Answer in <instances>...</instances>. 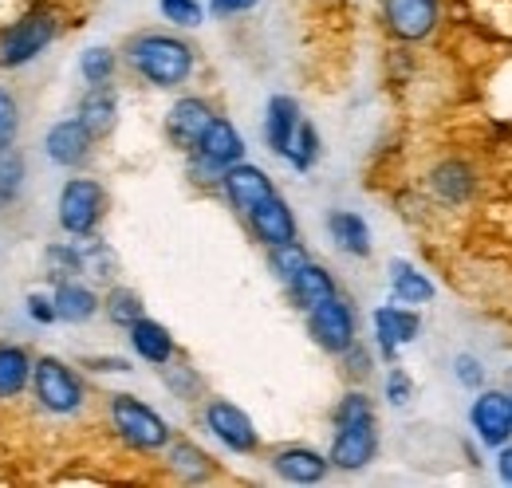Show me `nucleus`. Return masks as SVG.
I'll use <instances>...</instances> for the list:
<instances>
[{
	"label": "nucleus",
	"instance_id": "f257e3e1",
	"mask_svg": "<svg viewBox=\"0 0 512 488\" xmlns=\"http://www.w3.org/2000/svg\"><path fill=\"white\" fill-rule=\"evenodd\" d=\"M379 449V433H375V410L371 398L363 390L343 394V402L335 406V441H331V465L343 473H359L363 465H371Z\"/></svg>",
	"mask_w": 512,
	"mask_h": 488
},
{
	"label": "nucleus",
	"instance_id": "f03ea898",
	"mask_svg": "<svg viewBox=\"0 0 512 488\" xmlns=\"http://www.w3.org/2000/svg\"><path fill=\"white\" fill-rule=\"evenodd\" d=\"M127 63L154 87H182L193 71V48L170 32H142L127 44Z\"/></svg>",
	"mask_w": 512,
	"mask_h": 488
},
{
	"label": "nucleus",
	"instance_id": "7ed1b4c3",
	"mask_svg": "<svg viewBox=\"0 0 512 488\" xmlns=\"http://www.w3.org/2000/svg\"><path fill=\"white\" fill-rule=\"evenodd\" d=\"M111 426L138 453H154L170 445V426L158 410L138 402L134 394H111Z\"/></svg>",
	"mask_w": 512,
	"mask_h": 488
},
{
	"label": "nucleus",
	"instance_id": "20e7f679",
	"mask_svg": "<svg viewBox=\"0 0 512 488\" xmlns=\"http://www.w3.org/2000/svg\"><path fill=\"white\" fill-rule=\"evenodd\" d=\"M56 32H60V24H56V12L52 8L24 12L12 28L0 32V67H24V63H32L56 40Z\"/></svg>",
	"mask_w": 512,
	"mask_h": 488
},
{
	"label": "nucleus",
	"instance_id": "39448f33",
	"mask_svg": "<svg viewBox=\"0 0 512 488\" xmlns=\"http://www.w3.org/2000/svg\"><path fill=\"white\" fill-rule=\"evenodd\" d=\"M32 394L48 414H60V418L83 410V382L56 355H44L32 363Z\"/></svg>",
	"mask_w": 512,
	"mask_h": 488
},
{
	"label": "nucleus",
	"instance_id": "423d86ee",
	"mask_svg": "<svg viewBox=\"0 0 512 488\" xmlns=\"http://www.w3.org/2000/svg\"><path fill=\"white\" fill-rule=\"evenodd\" d=\"M107 213V189L91 178H71L60 189V205H56V217H60V229L67 237H95L99 221Z\"/></svg>",
	"mask_w": 512,
	"mask_h": 488
},
{
	"label": "nucleus",
	"instance_id": "0eeeda50",
	"mask_svg": "<svg viewBox=\"0 0 512 488\" xmlns=\"http://www.w3.org/2000/svg\"><path fill=\"white\" fill-rule=\"evenodd\" d=\"M308 331L327 355H343L355 343V315L339 296H331V300H323L320 307L308 311Z\"/></svg>",
	"mask_w": 512,
	"mask_h": 488
},
{
	"label": "nucleus",
	"instance_id": "6e6552de",
	"mask_svg": "<svg viewBox=\"0 0 512 488\" xmlns=\"http://www.w3.org/2000/svg\"><path fill=\"white\" fill-rule=\"evenodd\" d=\"M205 426H209V433H213L225 449H233V453H256V445H260L253 418H249L241 406L225 402V398H213V402L205 406Z\"/></svg>",
	"mask_w": 512,
	"mask_h": 488
},
{
	"label": "nucleus",
	"instance_id": "1a4fd4ad",
	"mask_svg": "<svg viewBox=\"0 0 512 488\" xmlns=\"http://www.w3.org/2000/svg\"><path fill=\"white\" fill-rule=\"evenodd\" d=\"M442 4L438 0H383L386 28L398 40H426L438 24Z\"/></svg>",
	"mask_w": 512,
	"mask_h": 488
},
{
	"label": "nucleus",
	"instance_id": "9d476101",
	"mask_svg": "<svg viewBox=\"0 0 512 488\" xmlns=\"http://www.w3.org/2000/svg\"><path fill=\"white\" fill-rule=\"evenodd\" d=\"M91 146H95V138L87 134V126L79 119L56 122V126L48 130V138H44V154H48L56 166H64V170L83 166V162L91 158Z\"/></svg>",
	"mask_w": 512,
	"mask_h": 488
},
{
	"label": "nucleus",
	"instance_id": "9b49d317",
	"mask_svg": "<svg viewBox=\"0 0 512 488\" xmlns=\"http://www.w3.org/2000/svg\"><path fill=\"white\" fill-rule=\"evenodd\" d=\"M209 122H213V107L205 99H197V95H186V99H178L170 107L166 134H170V142L178 150H197V142H201V134H205Z\"/></svg>",
	"mask_w": 512,
	"mask_h": 488
},
{
	"label": "nucleus",
	"instance_id": "f8f14e48",
	"mask_svg": "<svg viewBox=\"0 0 512 488\" xmlns=\"http://www.w3.org/2000/svg\"><path fill=\"white\" fill-rule=\"evenodd\" d=\"M221 185H225V193H229L233 209H241L245 217L253 213L264 197H272V193H276L272 182H268V174H264V170H256V166H249V162H233V166H225Z\"/></svg>",
	"mask_w": 512,
	"mask_h": 488
},
{
	"label": "nucleus",
	"instance_id": "ddd939ff",
	"mask_svg": "<svg viewBox=\"0 0 512 488\" xmlns=\"http://www.w3.org/2000/svg\"><path fill=\"white\" fill-rule=\"evenodd\" d=\"M473 429H477V437L485 441V445H505L512 437V398L509 394H497V390H489V394H481L477 402H473Z\"/></svg>",
	"mask_w": 512,
	"mask_h": 488
},
{
	"label": "nucleus",
	"instance_id": "4468645a",
	"mask_svg": "<svg viewBox=\"0 0 512 488\" xmlns=\"http://www.w3.org/2000/svg\"><path fill=\"white\" fill-rule=\"evenodd\" d=\"M249 225H253L256 241H264L268 248L296 241V217H292V209H288V201L280 193H272V197H264L256 205L249 213Z\"/></svg>",
	"mask_w": 512,
	"mask_h": 488
},
{
	"label": "nucleus",
	"instance_id": "2eb2a0df",
	"mask_svg": "<svg viewBox=\"0 0 512 488\" xmlns=\"http://www.w3.org/2000/svg\"><path fill=\"white\" fill-rule=\"evenodd\" d=\"M272 469L288 485H320L327 477V469H331V461L316 449H308V445H288V449H280L272 457Z\"/></svg>",
	"mask_w": 512,
	"mask_h": 488
},
{
	"label": "nucleus",
	"instance_id": "dca6fc26",
	"mask_svg": "<svg viewBox=\"0 0 512 488\" xmlns=\"http://www.w3.org/2000/svg\"><path fill=\"white\" fill-rule=\"evenodd\" d=\"M193 154H201V158H209L213 166H233V162H241L245 158V138L237 134V126L229 119H217L205 126V134H201V142H197V150Z\"/></svg>",
	"mask_w": 512,
	"mask_h": 488
},
{
	"label": "nucleus",
	"instance_id": "f3484780",
	"mask_svg": "<svg viewBox=\"0 0 512 488\" xmlns=\"http://www.w3.org/2000/svg\"><path fill=\"white\" fill-rule=\"evenodd\" d=\"M418 331H422V319L410 307H379L375 311V335H379V347H383L386 359H394L398 347L414 343Z\"/></svg>",
	"mask_w": 512,
	"mask_h": 488
},
{
	"label": "nucleus",
	"instance_id": "a211bd4d",
	"mask_svg": "<svg viewBox=\"0 0 512 488\" xmlns=\"http://www.w3.org/2000/svg\"><path fill=\"white\" fill-rule=\"evenodd\" d=\"M296 126H300V107H296V99H288V95H272V99H268V115H264L268 150L280 154V158H288L292 138H296Z\"/></svg>",
	"mask_w": 512,
	"mask_h": 488
},
{
	"label": "nucleus",
	"instance_id": "6ab92c4d",
	"mask_svg": "<svg viewBox=\"0 0 512 488\" xmlns=\"http://www.w3.org/2000/svg\"><path fill=\"white\" fill-rule=\"evenodd\" d=\"M130 347H134V355L138 359H146V363L154 366H166L174 359V335L158 323V319H138V323H130Z\"/></svg>",
	"mask_w": 512,
	"mask_h": 488
},
{
	"label": "nucleus",
	"instance_id": "aec40b11",
	"mask_svg": "<svg viewBox=\"0 0 512 488\" xmlns=\"http://www.w3.org/2000/svg\"><path fill=\"white\" fill-rule=\"evenodd\" d=\"M75 119L87 126L91 138L111 134L115 122H119V99H115V91H111V87H91V91L79 99V115H75Z\"/></svg>",
	"mask_w": 512,
	"mask_h": 488
},
{
	"label": "nucleus",
	"instance_id": "412c9836",
	"mask_svg": "<svg viewBox=\"0 0 512 488\" xmlns=\"http://www.w3.org/2000/svg\"><path fill=\"white\" fill-rule=\"evenodd\" d=\"M32 355L16 343H0V402L20 398L32 386Z\"/></svg>",
	"mask_w": 512,
	"mask_h": 488
},
{
	"label": "nucleus",
	"instance_id": "4be33fe9",
	"mask_svg": "<svg viewBox=\"0 0 512 488\" xmlns=\"http://www.w3.org/2000/svg\"><path fill=\"white\" fill-rule=\"evenodd\" d=\"M327 233L331 241L339 244L347 256H371V229L359 213H347V209H335L327 217Z\"/></svg>",
	"mask_w": 512,
	"mask_h": 488
},
{
	"label": "nucleus",
	"instance_id": "5701e85b",
	"mask_svg": "<svg viewBox=\"0 0 512 488\" xmlns=\"http://www.w3.org/2000/svg\"><path fill=\"white\" fill-rule=\"evenodd\" d=\"M52 300H56V315L64 323H87L99 311V296L87 284H79V280H60Z\"/></svg>",
	"mask_w": 512,
	"mask_h": 488
},
{
	"label": "nucleus",
	"instance_id": "b1692460",
	"mask_svg": "<svg viewBox=\"0 0 512 488\" xmlns=\"http://www.w3.org/2000/svg\"><path fill=\"white\" fill-rule=\"evenodd\" d=\"M288 288H292V300L304 307V311H312V307H320L323 300L335 296V280H331V272L320 268V264H312V260L296 272V280H292Z\"/></svg>",
	"mask_w": 512,
	"mask_h": 488
},
{
	"label": "nucleus",
	"instance_id": "393cba45",
	"mask_svg": "<svg viewBox=\"0 0 512 488\" xmlns=\"http://www.w3.org/2000/svg\"><path fill=\"white\" fill-rule=\"evenodd\" d=\"M390 292H394L398 304H426V300H434V284L422 272H414L410 264H402V260L390 264Z\"/></svg>",
	"mask_w": 512,
	"mask_h": 488
},
{
	"label": "nucleus",
	"instance_id": "a878e982",
	"mask_svg": "<svg viewBox=\"0 0 512 488\" xmlns=\"http://www.w3.org/2000/svg\"><path fill=\"white\" fill-rule=\"evenodd\" d=\"M170 469L182 481H209L213 477V461L205 449H197L193 441H174L170 445Z\"/></svg>",
	"mask_w": 512,
	"mask_h": 488
},
{
	"label": "nucleus",
	"instance_id": "bb28decb",
	"mask_svg": "<svg viewBox=\"0 0 512 488\" xmlns=\"http://www.w3.org/2000/svg\"><path fill=\"white\" fill-rule=\"evenodd\" d=\"M434 193H442L446 201H465L473 193V174L465 162H446L434 170Z\"/></svg>",
	"mask_w": 512,
	"mask_h": 488
},
{
	"label": "nucleus",
	"instance_id": "cd10ccee",
	"mask_svg": "<svg viewBox=\"0 0 512 488\" xmlns=\"http://www.w3.org/2000/svg\"><path fill=\"white\" fill-rule=\"evenodd\" d=\"M79 75H83V83H87V87H107V83H111V75H115V52H111V48H103V44L87 48V52L79 56Z\"/></svg>",
	"mask_w": 512,
	"mask_h": 488
},
{
	"label": "nucleus",
	"instance_id": "c85d7f7f",
	"mask_svg": "<svg viewBox=\"0 0 512 488\" xmlns=\"http://www.w3.org/2000/svg\"><path fill=\"white\" fill-rule=\"evenodd\" d=\"M24 154L20 150H0V205H12L24 189Z\"/></svg>",
	"mask_w": 512,
	"mask_h": 488
},
{
	"label": "nucleus",
	"instance_id": "c756f323",
	"mask_svg": "<svg viewBox=\"0 0 512 488\" xmlns=\"http://www.w3.org/2000/svg\"><path fill=\"white\" fill-rule=\"evenodd\" d=\"M268 264H272V272H276V280H280V284H292V280H296V272L308 264V252H304V244L300 241L276 244V248H272V256H268Z\"/></svg>",
	"mask_w": 512,
	"mask_h": 488
},
{
	"label": "nucleus",
	"instance_id": "7c9ffc66",
	"mask_svg": "<svg viewBox=\"0 0 512 488\" xmlns=\"http://www.w3.org/2000/svg\"><path fill=\"white\" fill-rule=\"evenodd\" d=\"M146 311H142V300H138V292H130V288H111L107 292V319L115 323V327H130V323H138Z\"/></svg>",
	"mask_w": 512,
	"mask_h": 488
},
{
	"label": "nucleus",
	"instance_id": "2f4dec72",
	"mask_svg": "<svg viewBox=\"0 0 512 488\" xmlns=\"http://www.w3.org/2000/svg\"><path fill=\"white\" fill-rule=\"evenodd\" d=\"M320 158V134H316V126L312 122L300 119L296 126V138H292V150H288V162L296 166V170H312V162Z\"/></svg>",
	"mask_w": 512,
	"mask_h": 488
},
{
	"label": "nucleus",
	"instance_id": "473e14b6",
	"mask_svg": "<svg viewBox=\"0 0 512 488\" xmlns=\"http://www.w3.org/2000/svg\"><path fill=\"white\" fill-rule=\"evenodd\" d=\"M48 264H52V276L56 280H75L79 272H87L79 244H52L48 248Z\"/></svg>",
	"mask_w": 512,
	"mask_h": 488
},
{
	"label": "nucleus",
	"instance_id": "72a5a7b5",
	"mask_svg": "<svg viewBox=\"0 0 512 488\" xmlns=\"http://www.w3.org/2000/svg\"><path fill=\"white\" fill-rule=\"evenodd\" d=\"M16 134H20V99L0 87V150L16 146Z\"/></svg>",
	"mask_w": 512,
	"mask_h": 488
},
{
	"label": "nucleus",
	"instance_id": "f704fd0d",
	"mask_svg": "<svg viewBox=\"0 0 512 488\" xmlns=\"http://www.w3.org/2000/svg\"><path fill=\"white\" fill-rule=\"evenodd\" d=\"M158 8L178 28H197L201 24V4L197 0H158Z\"/></svg>",
	"mask_w": 512,
	"mask_h": 488
},
{
	"label": "nucleus",
	"instance_id": "c9c22d12",
	"mask_svg": "<svg viewBox=\"0 0 512 488\" xmlns=\"http://www.w3.org/2000/svg\"><path fill=\"white\" fill-rule=\"evenodd\" d=\"M386 398H390L394 406H406V402L414 398V382H410V374L390 370V378H386Z\"/></svg>",
	"mask_w": 512,
	"mask_h": 488
},
{
	"label": "nucleus",
	"instance_id": "e433bc0d",
	"mask_svg": "<svg viewBox=\"0 0 512 488\" xmlns=\"http://www.w3.org/2000/svg\"><path fill=\"white\" fill-rule=\"evenodd\" d=\"M28 315H32L36 323H44V327L60 319V315H56V300L44 296V292H32V296H28Z\"/></svg>",
	"mask_w": 512,
	"mask_h": 488
},
{
	"label": "nucleus",
	"instance_id": "4c0bfd02",
	"mask_svg": "<svg viewBox=\"0 0 512 488\" xmlns=\"http://www.w3.org/2000/svg\"><path fill=\"white\" fill-rule=\"evenodd\" d=\"M256 4H260V0H209V8H213L217 16H241V12H249Z\"/></svg>",
	"mask_w": 512,
	"mask_h": 488
},
{
	"label": "nucleus",
	"instance_id": "58836bf2",
	"mask_svg": "<svg viewBox=\"0 0 512 488\" xmlns=\"http://www.w3.org/2000/svg\"><path fill=\"white\" fill-rule=\"evenodd\" d=\"M457 382H465V386H481V366L477 359H457Z\"/></svg>",
	"mask_w": 512,
	"mask_h": 488
},
{
	"label": "nucleus",
	"instance_id": "ea45409f",
	"mask_svg": "<svg viewBox=\"0 0 512 488\" xmlns=\"http://www.w3.org/2000/svg\"><path fill=\"white\" fill-rule=\"evenodd\" d=\"M501 477L512 485V449H505V453H501Z\"/></svg>",
	"mask_w": 512,
	"mask_h": 488
}]
</instances>
